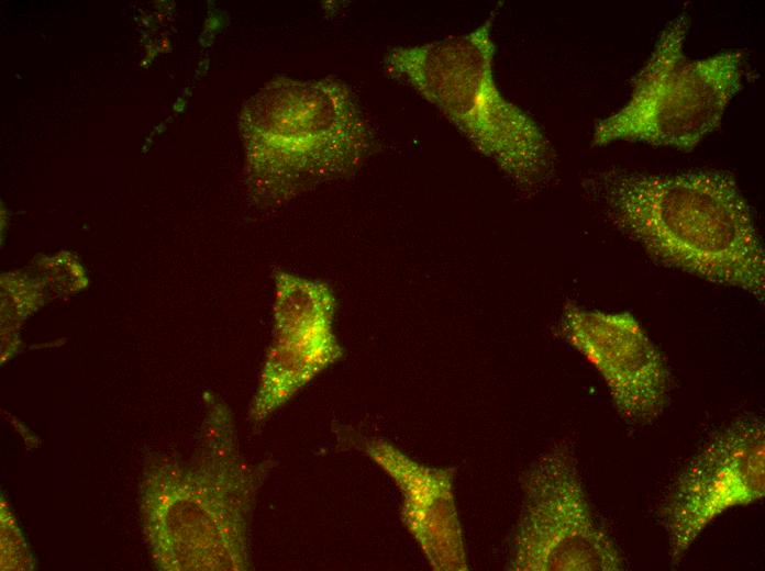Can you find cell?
Segmentation results:
<instances>
[{
  "label": "cell",
  "mask_w": 765,
  "mask_h": 571,
  "mask_svg": "<svg viewBox=\"0 0 765 571\" xmlns=\"http://www.w3.org/2000/svg\"><path fill=\"white\" fill-rule=\"evenodd\" d=\"M584 189L608 223L656 262L764 303L763 240L728 170L608 167L587 177Z\"/></svg>",
  "instance_id": "cell-1"
},
{
  "label": "cell",
  "mask_w": 765,
  "mask_h": 571,
  "mask_svg": "<svg viewBox=\"0 0 765 571\" xmlns=\"http://www.w3.org/2000/svg\"><path fill=\"white\" fill-rule=\"evenodd\" d=\"M155 488L143 484V516L153 557L173 571H243L251 567L250 524L257 494L278 461L252 463L240 452L223 404L206 416L197 457L162 459Z\"/></svg>",
  "instance_id": "cell-2"
},
{
  "label": "cell",
  "mask_w": 765,
  "mask_h": 571,
  "mask_svg": "<svg viewBox=\"0 0 765 571\" xmlns=\"http://www.w3.org/2000/svg\"><path fill=\"white\" fill-rule=\"evenodd\" d=\"M496 13L469 32L393 48L385 68L440 111L520 192L533 194L553 178L556 155L535 120L497 86Z\"/></svg>",
  "instance_id": "cell-3"
},
{
  "label": "cell",
  "mask_w": 765,
  "mask_h": 571,
  "mask_svg": "<svg viewBox=\"0 0 765 571\" xmlns=\"http://www.w3.org/2000/svg\"><path fill=\"white\" fill-rule=\"evenodd\" d=\"M251 110L252 179L268 208L355 171L374 147L368 121L341 81L278 78Z\"/></svg>",
  "instance_id": "cell-4"
},
{
  "label": "cell",
  "mask_w": 765,
  "mask_h": 571,
  "mask_svg": "<svg viewBox=\"0 0 765 571\" xmlns=\"http://www.w3.org/2000/svg\"><path fill=\"white\" fill-rule=\"evenodd\" d=\"M689 27L686 11L666 23L634 76L625 103L595 124L594 146L631 142L691 152L720 127L744 86L746 56L728 49L689 59Z\"/></svg>",
  "instance_id": "cell-5"
},
{
  "label": "cell",
  "mask_w": 765,
  "mask_h": 571,
  "mask_svg": "<svg viewBox=\"0 0 765 571\" xmlns=\"http://www.w3.org/2000/svg\"><path fill=\"white\" fill-rule=\"evenodd\" d=\"M520 483L522 501L507 570L624 569L620 550L595 517L567 445H555L536 457Z\"/></svg>",
  "instance_id": "cell-6"
},
{
  "label": "cell",
  "mask_w": 765,
  "mask_h": 571,
  "mask_svg": "<svg viewBox=\"0 0 765 571\" xmlns=\"http://www.w3.org/2000/svg\"><path fill=\"white\" fill-rule=\"evenodd\" d=\"M761 416L739 417L713 435L673 482L661 510L672 564L706 527L765 494V427Z\"/></svg>",
  "instance_id": "cell-7"
},
{
  "label": "cell",
  "mask_w": 765,
  "mask_h": 571,
  "mask_svg": "<svg viewBox=\"0 0 765 571\" xmlns=\"http://www.w3.org/2000/svg\"><path fill=\"white\" fill-rule=\"evenodd\" d=\"M335 310L324 282L275 273L273 338L250 408L252 421H265L343 357L333 329Z\"/></svg>",
  "instance_id": "cell-8"
},
{
  "label": "cell",
  "mask_w": 765,
  "mask_h": 571,
  "mask_svg": "<svg viewBox=\"0 0 765 571\" xmlns=\"http://www.w3.org/2000/svg\"><path fill=\"white\" fill-rule=\"evenodd\" d=\"M559 329L601 376L622 419L643 426L661 417L669 401L670 370L632 314L567 304Z\"/></svg>",
  "instance_id": "cell-9"
},
{
  "label": "cell",
  "mask_w": 765,
  "mask_h": 571,
  "mask_svg": "<svg viewBox=\"0 0 765 571\" xmlns=\"http://www.w3.org/2000/svg\"><path fill=\"white\" fill-rule=\"evenodd\" d=\"M359 449L395 483L400 519L434 571L468 570L455 501V468L428 466L390 441L364 438Z\"/></svg>",
  "instance_id": "cell-10"
}]
</instances>
